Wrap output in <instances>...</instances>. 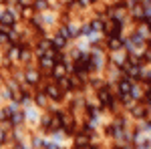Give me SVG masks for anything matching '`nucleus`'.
I'll use <instances>...</instances> for the list:
<instances>
[{
	"label": "nucleus",
	"instance_id": "obj_1",
	"mask_svg": "<svg viewBox=\"0 0 151 149\" xmlns=\"http://www.w3.org/2000/svg\"><path fill=\"white\" fill-rule=\"evenodd\" d=\"M97 97H99V103L103 105V107H109V109L115 107V97H113V93H111V89L107 85L101 87V91L97 93Z\"/></svg>",
	"mask_w": 151,
	"mask_h": 149
},
{
	"label": "nucleus",
	"instance_id": "obj_2",
	"mask_svg": "<svg viewBox=\"0 0 151 149\" xmlns=\"http://www.w3.org/2000/svg\"><path fill=\"white\" fill-rule=\"evenodd\" d=\"M103 28H107V35L111 36V38H119L121 36V20H117V18L103 24Z\"/></svg>",
	"mask_w": 151,
	"mask_h": 149
},
{
	"label": "nucleus",
	"instance_id": "obj_3",
	"mask_svg": "<svg viewBox=\"0 0 151 149\" xmlns=\"http://www.w3.org/2000/svg\"><path fill=\"white\" fill-rule=\"evenodd\" d=\"M45 95H47L48 99H52V101H60V99H63V91H60V87H58L57 83H52V85L48 83Z\"/></svg>",
	"mask_w": 151,
	"mask_h": 149
},
{
	"label": "nucleus",
	"instance_id": "obj_4",
	"mask_svg": "<svg viewBox=\"0 0 151 149\" xmlns=\"http://www.w3.org/2000/svg\"><path fill=\"white\" fill-rule=\"evenodd\" d=\"M133 81L127 79V77H123V79L119 81V97H127L129 93H131V89H133Z\"/></svg>",
	"mask_w": 151,
	"mask_h": 149
},
{
	"label": "nucleus",
	"instance_id": "obj_5",
	"mask_svg": "<svg viewBox=\"0 0 151 149\" xmlns=\"http://www.w3.org/2000/svg\"><path fill=\"white\" fill-rule=\"evenodd\" d=\"M14 20H16V18H14V14H12V12H4V14H2V18H0V24H2V26H8V28H12Z\"/></svg>",
	"mask_w": 151,
	"mask_h": 149
},
{
	"label": "nucleus",
	"instance_id": "obj_6",
	"mask_svg": "<svg viewBox=\"0 0 151 149\" xmlns=\"http://www.w3.org/2000/svg\"><path fill=\"white\" fill-rule=\"evenodd\" d=\"M65 73H67V65L58 63L57 67L52 69V77H55V79H63V77H65Z\"/></svg>",
	"mask_w": 151,
	"mask_h": 149
},
{
	"label": "nucleus",
	"instance_id": "obj_7",
	"mask_svg": "<svg viewBox=\"0 0 151 149\" xmlns=\"http://www.w3.org/2000/svg\"><path fill=\"white\" fill-rule=\"evenodd\" d=\"M26 81H28L30 85H35V83H38V81H40V73H38V71L28 69V71H26Z\"/></svg>",
	"mask_w": 151,
	"mask_h": 149
},
{
	"label": "nucleus",
	"instance_id": "obj_8",
	"mask_svg": "<svg viewBox=\"0 0 151 149\" xmlns=\"http://www.w3.org/2000/svg\"><path fill=\"white\" fill-rule=\"evenodd\" d=\"M10 119H12V125H18V123H22V121H24V113H22V111H12Z\"/></svg>",
	"mask_w": 151,
	"mask_h": 149
},
{
	"label": "nucleus",
	"instance_id": "obj_9",
	"mask_svg": "<svg viewBox=\"0 0 151 149\" xmlns=\"http://www.w3.org/2000/svg\"><path fill=\"white\" fill-rule=\"evenodd\" d=\"M109 48L111 50H119L121 48V40L119 38H109Z\"/></svg>",
	"mask_w": 151,
	"mask_h": 149
},
{
	"label": "nucleus",
	"instance_id": "obj_10",
	"mask_svg": "<svg viewBox=\"0 0 151 149\" xmlns=\"http://www.w3.org/2000/svg\"><path fill=\"white\" fill-rule=\"evenodd\" d=\"M89 28H91V32H93V30H101V28H103V22H101V20H95V22H91Z\"/></svg>",
	"mask_w": 151,
	"mask_h": 149
},
{
	"label": "nucleus",
	"instance_id": "obj_11",
	"mask_svg": "<svg viewBox=\"0 0 151 149\" xmlns=\"http://www.w3.org/2000/svg\"><path fill=\"white\" fill-rule=\"evenodd\" d=\"M36 103L45 105V103H47V95H45V93H38V95H36Z\"/></svg>",
	"mask_w": 151,
	"mask_h": 149
},
{
	"label": "nucleus",
	"instance_id": "obj_12",
	"mask_svg": "<svg viewBox=\"0 0 151 149\" xmlns=\"http://www.w3.org/2000/svg\"><path fill=\"white\" fill-rule=\"evenodd\" d=\"M10 40V35H6V32H0V42H8Z\"/></svg>",
	"mask_w": 151,
	"mask_h": 149
}]
</instances>
